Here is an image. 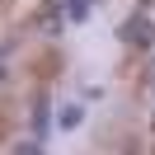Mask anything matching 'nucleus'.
Segmentation results:
<instances>
[{
    "label": "nucleus",
    "instance_id": "1",
    "mask_svg": "<svg viewBox=\"0 0 155 155\" xmlns=\"http://www.w3.org/2000/svg\"><path fill=\"white\" fill-rule=\"evenodd\" d=\"M122 38L127 42H136V47H150V38H155V28L136 14V19H127V28H122Z\"/></svg>",
    "mask_w": 155,
    "mask_h": 155
},
{
    "label": "nucleus",
    "instance_id": "2",
    "mask_svg": "<svg viewBox=\"0 0 155 155\" xmlns=\"http://www.w3.org/2000/svg\"><path fill=\"white\" fill-rule=\"evenodd\" d=\"M75 122H80V108L66 104V108H61V127H75Z\"/></svg>",
    "mask_w": 155,
    "mask_h": 155
},
{
    "label": "nucleus",
    "instance_id": "3",
    "mask_svg": "<svg viewBox=\"0 0 155 155\" xmlns=\"http://www.w3.org/2000/svg\"><path fill=\"white\" fill-rule=\"evenodd\" d=\"M0 80H5V71H0Z\"/></svg>",
    "mask_w": 155,
    "mask_h": 155
}]
</instances>
